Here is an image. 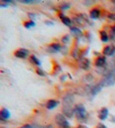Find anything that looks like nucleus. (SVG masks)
I'll use <instances>...</instances> for the list:
<instances>
[{"instance_id":"nucleus-1","label":"nucleus","mask_w":115,"mask_h":128,"mask_svg":"<svg viewBox=\"0 0 115 128\" xmlns=\"http://www.w3.org/2000/svg\"><path fill=\"white\" fill-rule=\"evenodd\" d=\"M73 112H74V118L79 122H86L88 120V112L87 109L85 106V104L82 103H76L73 106Z\"/></svg>"},{"instance_id":"nucleus-2","label":"nucleus","mask_w":115,"mask_h":128,"mask_svg":"<svg viewBox=\"0 0 115 128\" xmlns=\"http://www.w3.org/2000/svg\"><path fill=\"white\" fill-rule=\"evenodd\" d=\"M99 84L103 87H108L115 85V72L113 70H106L103 74V77L99 80Z\"/></svg>"},{"instance_id":"nucleus-3","label":"nucleus","mask_w":115,"mask_h":128,"mask_svg":"<svg viewBox=\"0 0 115 128\" xmlns=\"http://www.w3.org/2000/svg\"><path fill=\"white\" fill-rule=\"evenodd\" d=\"M102 88H103V86L99 83H97V84H87L85 86V94L89 99H93V98H95L96 95L101 92Z\"/></svg>"},{"instance_id":"nucleus-4","label":"nucleus","mask_w":115,"mask_h":128,"mask_svg":"<svg viewBox=\"0 0 115 128\" xmlns=\"http://www.w3.org/2000/svg\"><path fill=\"white\" fill-rule=\"evenodd\" d=\"M88 17L89 16H87V15L84 14V12H79V14L73 15V16L71 17V20H72V22H73L74 26H78V27L84 26V25H86V24L93 25L91 23H89V18H88Z\"/></svg>"},{"instance_id":"nucleus-5","label":"nucleus","mask_w":115,"mask_h":128,"mask_svg":"<svg viewBox=\"0 0 115 128\" xmlns=\"http://www.w3.org/2000/svg\"><path fill=\"white\" fill-rule=\"evenodd\" d=\"M54 122L58 126V128H71V125L69 122V119L62 114H57L54 116Z\"/></svg>"},{"instance_id":"nucleus-6","label":"nucleus","mask_w":115,"mask_h":128,"mask_svg":"<svg viewBox=\"0 0 115 128\" xmlns=\"http://www.w3.org/2000/svg\"><path fill=\"white\" fill-rule=\"evenodd\" d=\"M102 15H103V8H102L101 6H98V5L91 7L90 10H89V12H88L89 18H91V20H94L101 18Z\"/></svg>"},{"instance_id":"nucleus-7","label":"nucleus","mask_w":115,"mask_h":128,"mask_svg":"<svg viewBox=\"0 0 115 128\" xmlns=\"http://www.w3.org/2000/svg\"><path fill=\"white\" fill-rule=\"evenodd\" d=\"M63 46H64L59 43V42H52V43L46 46V51H48L49 53H51V54H55V53L62 52Z\"/></svg>"},{"instance_id":"nucleus-8","label":"nucleus","mask_w":115,"mask_h":128,"mask_svg":"<svg viewBox=\"0 0 115 128\" xmlns=\"http://www.w3.org/2000/svg\"><path fill=\"white\" fill-rule=\"evenodd\" d=\"M106 65H107V58L105 56L99 54V56L95 57V59H94V66L97 69H105Z\"/></svg>"},{"instance_id":"nucleus-9","label":"nucleus","mask_w":115,"mask_h":128,"mask_svg":"<svg viewBox=\"0 0 115 128\" xmlns=\"http://www.w3.org/2000/svg\"><path fill=\"white\" fill-rule=\"evenodd\" d=\"M14 57L17 59H27L31 57V52L28 49L25 48H18L14 51Z\"/></svg>"},{"instance_id":"nucleus-10","label":"nucleus","mask_w":115,"mask_h":128,"mask_svg":"<svg viewBox=\"0 0 115 128\" xmlns=\"http://www.w3.org/2000/svg\"><path fill=\"white\" fill-rule=\"evenodd\" d=\"M70 56H71V58L73 59L74 61L78 62V61L82 58V48L74 46L73 48L70 50Z\"/></svg>"},{"instance_id":"nucleus-11","label":"nucleus","mask_w":115,"mask_h":128,"mask_svg":"<svg viewBox=\"0 0 115 128\" xmlns=\"http://www.w3.org/2000/svg\"><path fill=\"white\" fill-rule=\"evenodd\" d=\"M63 106H74V95L73 93H65L62 98Z\"/></svg>"},{"instance_id":"nucleus-12","label":"nucleus","mask_w":115,"mask_h":128,"mask_svg":"<svg viewBox=\"0 0 115 128\" xmlns=\"http://www.w3.org/2000/svg\"><path fill=\"white\" fill-rule=\"evenodd\" d=\"M78 66H79V68L81 70H84V72H89L91 68V61L89 60L87 57H84V58H81L78 61Z\"/></svg>"},{"instance_id":"nucleus-13","label":"nucleus","mask_w":115,"mask_h":128,"mask_svg":"<svg viewBox=\"0 0 115 128\" xmlns=\"http://www.w3.org/2000/svg\"><path fill=\"white\" fill-rule=\"evenodd\" d=\"M58 17L60 18L61 23H62L63 25H65V26H68V27H69V28H70V27H72V26H73V22H72L71 17H68L67 15L64 14V12H58Z\"/></svg>"},{"instance_id":"nucleus-14","label":"nucleus","mask_w":115,"mask_h":128,"mask_svg":"<svg viewBox=\"0 0 115 128\" xmlns=\"http://www.w3.org/2000/svg\"><path fill=\"white\" fill-rule=\"evenodd\" d=\"M102 54L105 57H114L115 56V46L114 44H106L102 50Z\"/></svg>"},{"instance_id":"nucleus-15","label":"nucleus","mask_w":115,"mask_h":128,"mask_svg":"<svg viewBox=\"0 0 115 128\" xmlns=\"http://www.w3.org/2000/svg\"><path fill=\"white\" fill-rule=\"evenodd\" d=\"M69 30H70V35H72L74 39H79V38L85 36V32L78 26H74L73 25V26L70 27Z\"/></svg>"},{"instance_id":"nucleus-16","label":"nucleus","mask_w":115,"mask_h":128,"mask_svg":"<svg viewBox=\"0 0 115 128\" xmlns=\"http://www.w3.org/2000/svg\"><path fill=\"white\" fill-rule=\"evenodd\" d=\"M10 117H11V114H10V111L7 108L0 109V121H1V122H3V124L7 122L10 119Z\"/></svg>"},{"instance_id":"nucleus-17","label":"nucleus","mask_w":115,"mask_h":128,"mask_svg":"<svg viewBox=\"0 0 115 128\" xmlns=\"http://www.w3.org/2000/svg\"><path fill=\"white\" fill-rule=\"evenodd\" d=\"M59 104H60V101L58 99H50L45 102V108H46V110H53Z\"/></svg>"},{"instance_id":"nucleus-18","label":"nucleus","mask_w":115,"mask_h":128,"mask_svg":"<svg viewBox=\"0 0 115 128\" xmlns=\"http://www.w3.org/2000/svg\"><path fill=\"white\" fill-rule=\"evenodd\" d=\"M98 119L99 120H106V119L108 118V116H110V110H108V108H102L98 110Z\"/></svg>"},{"instance_id":"nucleus-19","label":"nucleus","mask_w":115,"mask_h":128,"mask_svg":"<svg viewBox=\"0 0 115 128\" xmlns=\"http://www.w3.org/2000/svg\"><path fill=\"white\" fill-rule=\"evenodd\" d=\"M62 114L67 117L68 119H71L74 117L73 106H62Z\"/></svg>"},{"instance_id":"nucleus-20","label":"nucleus","mask_w":115,"mask_h":128,"mask_svg":"<svg viewBox=\"0 0 115 128\" xmlns=\"http://www.w3.org/2000/svg\"><path fill=\"white\" fill-rule=\"evenodd\" d=\"M99 39L103 43H108L111 41L110 40V32L105 31V30H101L99 31Z\"/></svg>"},{"instance_id":"nucleus-21","label":"nucleus","mask_w":115,"mask_h":128,"mask_svg":"<svg viewBox=\"0 0 115 128\" xmlns=\"http://www.w3.org/2000/svg\"><path fill=\"white\" fill-rule=\"evenodd\" d=\"M29 62L32 64V65H34L36 68H40L41 67V65H42V62H41V60L36 57V54H31V57H29Z\"/></svg>"},{"instance_id":"nucleus-22","label":"nucleus","mask_w":115,"mask_h":128,"mask_svg":"<svg viewBox=\"0 0 115 128\" xmlns=\"http://www.w3.org/2000/svg\"><path fill=\"white\" fill-rule=\"evenodd\" d=\"M82 80L86 83V85L87 84H94V82H95V76H94L93 74H90V72H88V74H86V75L84 76Z\"/></svg>"},{"instance_id":"nucleus-23","label":"nucleus","mask_w":115,"mask_h":128,"mask_svg":"<svg viewBox=\"0 0 115 128\" xmlns=\"http://www.w3.org/2000/svg\"><path fill=\"white\" fill-rule=\"evenodd\" d=\"M71 7H72L71 4L63 2V4H60V5H59V7H58V10H59V12H67V10H69Z\"/></svg>"},{"instance_id":"nucleus-24","label":"nucleus","mask_w":115,"mask_h":128,"mask_svg":"<svg viewBox=\"0 0 115 128\" xmlns=\"http://www.w3.org/2000/svg\"><path fill=\"white\" fill-rule=\"evenodd\" d=\"M23 26H24L25 28H27V30L33 28V27L36 26V22H35V20H24V23H23Z\"/></svg>"},{"instance_id":"nucleus-25","label":"nucleus","mask_w":115,"mask_h":128,"mask_svg":"<svg viewBox=\"0 0 115 128\" xmlns=\"http://www.w3.org/2000/svg\"><path fill=\"white\" fill-rule=\"evenodd\" d=\"M70 42H71V35H70V34H64V35L61 38V43H62L63 46H67Z\"/></svg>"},{"instance_id":"nucleus-26","label":"nucleus","mask_w":115,"mask_h":128,"mask_svg":"<svg viewBox=\"0 0 115 128\" xmlns=\"http://www.w3.org/2000/svg\"><path fill=\"white\" fill-rule=\"evenodd\" d=\"M18 2L23 4V5H33V4H38L41 1H35V0H19Z\"/></svg>"},{"instance_id":"nucleus-27","label":"nucleus","mask_w":115,"mask_h":128,"mask_svg":"<svg viewBox=\"0 0 115 128\" xmlns=\"http://www.w3.org/2000/svg\"><path fill=\"white\" fill-rule=\"evenodd\" d=\"M35 72H36V75L41 76V77H45V76H46V72H44V70L42 69L41 67H40V68H36V69H35Z\"/></svg>"},{"instance_id":"nucleus-28","label":"nucleus","mask_w":115,"mask_h":128,"mask_svg":"<svg viewBox=\"0 0 115 128\" xmlns=\"http://www.w3.org/2000/svg\"><path fill=\"white\" fill-rule=\"evenodd\" d=\"M106 18H107L110 22H113V23H115V12H108L107 15H106Z\"/></svg>"},{"instance_id":"nucleus-29","label":"nucleus","mask_w":115,"mask_h":128,"mask_svg":"<svg viewBox=\"0 0 115 128\" xmlns=\"http://www.w3.org/2000/svg\"><path fill=\"white\" fill-rule=\"evenodd\" d=\"M27 16L29 17V20H35L36 18H37V14H36V12H27Z\"/></svg>"},{"instance_id":"nucleus-30","label":"nucleus","mask_w":115,"mask_h":128,"mask_svg":"<svg viewBox=\"0 0 115 128\" xmlns=\"http://www.w3.org/2000/svg\"><path fill=\"white\" fill-rule=\"evenodd\" d=\"M44 24L48 25V26H54V20H44Z\"/></svg>"},{"instance_id":"nucleus-31","label":"nucleus","mask_w":115,"mask_h":128,"mask_svg":"<svg viewBox=\"0 0 115 128\" xmlns=\"http://www.w3.org/2000/svg\"><path fill=\"white\" fill-rule=\"evenodd\" d=\"M18 128H33V125H31V124H25V125L20 126V127Z\"/></svg>"},{"instance_id":"nucleus-32","label":"nucleus","mask_w":115,"mask_h":128,"mask_svg":"<svg viewBox=\"0 0 115 128\" xmlns=\"http://www.w3.org/2000/svg\"><path fill=\"white\" fill-rule=\"evenodd\" d=\"M96 128H107V127H106V125H104L103 122H98L96 125Z\"/></svg>"},{"instance_id":"nucleus-33","label":"nucleus","mask_w":115,"mask_h":128,"mask_svg":"<svg viewBox=\"0 0 115 128\" xmlns=\"http://www.w3.org/2000/svg\"><path fill=\"white\" fill-rule=\"evenodd\" d=\"M10 5H8V4H6V2H2V1H1V2H0V7L1 8H6V7H9Z\"/></svg>"},{"instance_id":"nucleus-34","label":"nucleus","mask_w":115,"mask_h":128,"mask_svg":"<svg viewBox=\"0 0 115 128\" xmlns=\"http://www.w3.org/2000/svg\"><path fill=\"white\" fill-rule=\"evenodd\" d=\"M110 33H112V34H115V24H114V25H112V26H111Z\"/></svg>"},{"instance_id":"nucleus-35","label":"nucleus","mask_w":115,"mask_h":128,"mask_svg":"<svg viewBox=\"0 0 115 128\" xmlns=\"http://www.w3.org/2000/svg\"><path fill=\"white\" fill-rule=\"evenodd\" d=\"M65 80H67V75H64V74H63V75L60 76V82H64Z\"/></svg>"},{"instance_id":"nucleus-36","label":"nucleus","mask_w":115,"mask_h":128,"mask_svg":"<svg viewBox=\"0 0 115 128\" xmlns=\"http://www.w3.org/2000/svg\"><path fill=\"white\" fill-rule=\"evenodd\" d=\"M42 128H54V126L52 125V124H49V125H45V126H43Z\"/></svg>"},{"instance_id":"nucleus-37","label":"nucleus","mask_w":115,"mask_h":128,"mask_svg":"<svg viewBox=\"0 0 115 128\" xmlns=\"http://www.w3.org/2000/svg\"><path fill=\"white\" fill-rule=\"evenodd\" d=\"M76 128H88V127H87V126H85L84 124H79V125L77 126Z\"/></svg>"},{"instance_id":"nucleus-38","label":"nucleus","mask_w":115,"mask_h":128,"mask_svg":"<svg viewBox=\"0 0 115 128\" xmlns=\"http://www.w3.org/2000/svg\"><path fill=\"white\" fill-rule=\"evenodd\" d=\"M111 118H112V122H114V124H115V116H112Z\"/></svg>"},{"instance_id":"nucleus-39","label":"nucleus","mask_w":115,"mask_h":128,"mask_svg":"<svg viewBox=\"0 0 115 128\" xmlns=\"http://www.w3.org/2000/svg\"><path fill=\"white\" fill-rule=\"evenodd\" d=\"M0 128H6V127H0Z\"/></svg>"}]
</instances>
